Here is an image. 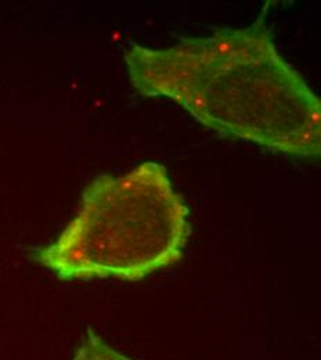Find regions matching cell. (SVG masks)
<instances>
[{
  "mask_svg": "<svg viewBox=\"0 0 321 360\" xmlns=\"http://www.w3.org/2000/svg\"><path fill=\"white\" fill-rule=\"evenodd\" d=\"M188 236V208L166 168L145 161L94 178L74 219L35 259L60 280L140 281L179 262Z\"/></svg>",
  "mask_w": 321,
  "mask_h": 360,
  "instance_id": "obj_2",
  "label": "cell"
},
{
  "mask_svg": "<svg viewBox=\"0 0 321 360\" xmlns=\"http://www.w3.org/2000/svg\"><path fill=\"white\" fill-rule=\"evenodd\" d=\"M124 63L140 94L171 98L212 131L320 158V98L280 56L263 18L168 49L133 45Z\"/></svg>",
  "mask_w": 321,
  "mask_h": 360,
  "instance_id": "obj_1",
  "label": "cell"
},
{
  "mask_svg": "<svg viewBox=\"0 0 321 360\" xmlns=\"http://www.w3.org/2000/svg\"><path fill=\"white\" fill-rule=\"evenodd\" d=\"M72 360H132L107 345L92 330L86 331V337L82 341Z\"/></svg>",
  "mask_w": 321,
  "mask_h": 360,
  "instance_id": "obj_3",
  "label": "cell"
}]
</instances>
